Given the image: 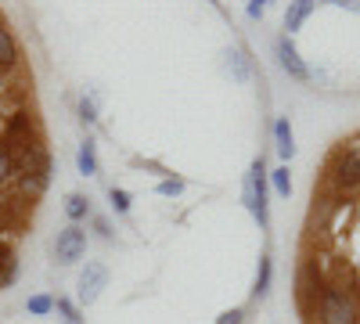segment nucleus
Segmentation results:
<instances>
[{
  "label": "nucleus",
  "mask_w": 360,
  "mask_h": 324,
  "mask_svg": "<svg viewBox=\"0 0 360 324\" xmlns=\"http://www.w3.org/2000/svg\"><path fill=\"white\" fill-rule=\"evenodd\" d=\"M307 313L317 324H360V288L346 281L342 274H321L314 296L307 303Z\"/></svg>",
  "instance_id": "obj_1"
},
{
  "label": "nucleus",
  "mask_w": 360,
  "mask_h": 324,
  "mask_svg": "<svg viewBox=\"0 0 360 324\" xmlns=\"http://www.w3.org/2000/svg\"><path fill=\"white\" fill-rule=\"evenodd\" d=\"M324 173H328V191H335V195L360 191V134H353L339 144Z\"/></svg>",
  "instance_id": "obj_2"
},
{
  "label": "nucleus",
  "mask_w": 360,
  "mask_h": 324,
  "mask_svg": "<svg viewBox=\"0 0 360 324\" xmlns=\"http://www.w3.org/2000/svg\"><path fill=\"white\" fill-rule=\"evenodd\" d=\"M242 202L245 209L252 213V220L259 223V231L270 227V202H266V166H263V155L252 159L245 181H242Z\"/></svg>",
  "instance_id": "obj_3"
},
{
  "label": "nucleus",
  "mask_w": 360,
  "mask_h": 324,
  "mask_svg": "<svg viewBox=\"0 0 360 324\" xmlns=\"http://www.w3.org/2000/svg\"><path fill=\"white\" fill-rule=\"evenodd\" d=\"M105 288H108V267H105L101 259H86V267H83L79 278H76V296H79V303H83V306L98 303Z\"/></svg>",
  "instance_id": "obj_4"
},
{
  "label": "nucleus",
  "mask_w": 360,
  "mask_h": 324,
  "mask_svg": "<svg viewBox=\"0 0 360 324\" xmlns=\"http://www.w3.org/2000/svg\"><path fill=\"white\" fill-rule=\"evenodd\" d=\"M86 256V231L79 223H69L58 231L54 238V259L62 263V267H72V263H79Z\"/></svg>",
  "instance_id": "obj_5"
},
{
  "label": "nucleus",
  "mask_w": 360,
  "mask_h": 324,
  "mask_svg": "<svg viewBox=\"0 0 360 324\" xmlns=\"http://www.w3.org/2000/svg\"><path fill=\"white\" fill-rule=\"evenodd\" d=\"M274 51H278V65H281L292 79H299V83H307V79H310V65L303 62V54L295 51V44H292V37H288V33H285V37H278Z\"/></svg>",
  "instance_id": "obj_6"
},
{
  "label": "nucleus",
  "mask_w": 360,
  "mask_h": 324,
  "mask_svg": "<svg viewBox=\"0 0 360 324\" xmlns=\"http://www.w3.org/2000/svg\"><path fill=\"white\" fill-rule=\"evenodd\" d=\"M274 148H278L281 162L288 166V159L295 155V134H292L288 115H278V119H274Z\"/></svg>",
  "instance_id": "obj_7"
},
{
  "label": "nucleus",
  "mask_w": 360,
  "mask_h": 324,
  "mask_svg": "<svg viewBox=\"0 0 360 324\" xmlns=\"http://www.w3.org/2000/svg\"><path fill=\"white\" fill-rule=\"evenodd\" d=\"M317 0H288V11H285V29L295 33V29H303V22L314 15Z\"/></svg>",
  "instance_id": "obj_8"
},
{
  "label": "nucleus",
  "mask_w": 360,
  "mask_h": 324,
  "mask_svg": "<svg viewBox=\"0 0 360 324\" xmlns=\"http://www.w3.org/2000/svg\"><path fill=\"white\" fill-rule=\"evenodd\" d=\"M18 65V44L11 37V29L0 22V72H11Z\"/></svg>",
  "instance_id": "obj_9"
},
{
  "label": "nucleus",
  "mask_w": 360,
  "mask_h": 324,
  "mask_svg": "<svg viewBox=\"0 0 360 324\" xmlns=\"http://www.w3.org/2000/svg\"><path fill=\"white\" fill-rule=\"evenodd\" d=\"M227 72H231L238 83H249V79H252V58H249L242 47L227 51Z\"/></svg>",
  "instance_id": "obj_10"
},
{
  "label": "nucleus",
  "mask_w": 360,
  "mask_h": 324,
  "mask_svg": "<svg viewBox=\"0 0 360 324\" xmlns=\"http://www.w3.org/2000/svg\"><path fill=\"white\" fill-rule=\"evenodd\" d=\"M270 281H274V263H270V256L263 252L259 256V267H256V281H252V299H266V292H270Z\"/></svg>",
  "instance_id": "obj_11"
},
{
  "label": "nucleus",
  "mask_w": 360,
  "mask_h": 324,
  "mask_svg": "<svg viewBox=\"0 0 360 324\" xmlns=\"http://www.w3.org/2000/svg\"><path fill=\"white\" fill-rule=\"evenodd\" d=\"M76 169L83 176H98V144L90 141V137L79 144V152H76Z\"/></svg>",
  "instance_id": "obj_12"
},
{
  "label": "nucleus",
  "mask_w": 360,
  "mask_h": 324,
  "mask_svg": "<svg viewBox=\"0 0 360 324\" xmlns=\"http://www.w3.org/2000/svg\"><path fill=\"white\" fill-rule=\"evenodd\" d=\"M65 216H69V223L90 220V216H94V209H90V198L79 195V191H72V195L65 198Z\"/></svg>",
  "instance_id": "obj_13"
},
{
  "label": "nucleus",
  "mask_w": 360,
  "mask_h": 324,
  "mask_svg": "<svg viewBox=\"0 0 360 324\" xmlns=\"http://www.w3.org/2000/svg\"><path fill=\"white\" fill-rule=\"evenodd\" d=\"M15 181H18V188H22L29 198H40V195L47 191V184H51V173H18Z\"/></svg>",
  "instance_id": "obj_14"
},
{
  "label": "nucleus",
  "mask_w": 360,
  "mask_h": 324,
  "mask_svg": "<svg viewBox=\"0 0 360 324\" xmlns=\"http://www.w3.org/2000/svg\"><path fill=\"white\" fill-rule=\"evenodd\" d=\"M15 278H18V259H15V249L0 245V288L15 285Z\"/></svg>",
  "instance_id": "obj_15"
},
{
  "label": "nucleus",
  "mask_w": 360,
  "mask_h": 324,
  "mask_svg": "<svg viewBox=\"0 0 360 324\" xmlns=\"http://www.w3.org/2000/svg\"><path fill=\"white\" fill-rule=\"evenodd\" d=\"M54 310H58V317H62V324H83V313H79V306L69 296H58L54 299Z\"/></svg>",
  "instance_id": "obj_16"
},
{
  "label": "nucleus",
  "mask_w": 360,
  "mask_h": 324,
  "mask_svg": "<svg viewBox=\"0 0 360 324\" xmlns=\"http://www.w3.org/2000/svg\"><path fill=\"white\" fill-rule=\"evenodd\" d=\"M270 176V184H274V195L278 198H288L292 195V169L288 166H278L274 173H266Z\"/></svg>",
  "instance_id": "obj_17"
},
{
  "label": "nucleus",
  "mask_w": 360,
  "mask_h": 324,
  "mask_svg": "<svg viewBox=\"0 0 360 324\" xmlns=\"http://www.w3.org/2000/svg\"><path fill=\"white\" fill-rule=\"evenodd\" d=\"M18 176V166H15V155L8 152V144H0V188H8Z\"/></svg>",
  "instance_id": "obj_18"
},
{
  "label": "nucleus",
  "mask_w": 360,
  "mask_h": 324,
  "mask_svg": "<svg viewBox=\"0 0 360 324\" xmlns=\"http://www.w3.org/2000/svg\"><path fill=\"white\" fill-rule=\"evenodd\" d=\"M25 310L33 313V317H47V313H54V296H47V292H37V296L25 299Z\"/></svg>",
  "instance_id": "obj_19"
},
{
  "label": "nucleus",
  "mask_w": 360,
  "mask_h": 324,
  "mask_svg": "<svg viewBox=\"0 0 360 324\" xmlns=\"http://www.w3.org/2000/svg\"><path fill=\"white\" fill-rule=\"evenodd\" d=\"M76 115H79L83 127H94V123H98V101L90 98V94H83L79 105H76Z\"/></svg>",
  "instance_id": "obj_20"
},
{
  "label": "nucleus",
  "mask_w": 360,
  "mask_h": 324,
  "mask_svg": "<svg viewBox=\"0 0 360 324\" xmlns=\"http://www.w3.org/2000/svg\"><path fill=\"white\" fill-rule=\"evenodd\" d=\"M108 202H112V209H115L119 216H127V213H130V205H134L130 191H123V188H108Z\"/></svg>",
  "instance_id": "obj_21"
},
{
  "label": "nucleus",
  "mask_w": 360,
  "mask_h": 324,
  "mask_svg": "<svg viewBox=\"0 0 360 324\" xmlns=\"http://www.w3.org/2000/svg\"><path fill=\"white\" fill-rule=\"evenodd\" d=\"M184 181H180V176H162V181L155 184V191L162 195V198H176V195H184Z\"/></svg>",
  "instance_id": "obj_22"
},
{
  "label": "nucleus",
  "mask_w": 360,
  "mask_h": 324,
  "mask_svg": "<svg viewBox=\"0 0 360 324\" xmlns=\"http://www.w3.org/2000/svg\"><path fill=\"white\" fill-rule=\"evenodd\" d=\"M217 324H245V310L242 306H234V310H224L217 317Z\"/></svg>",
  "instance_id": "obj_23"
},
{
  "label": "nucleus",
  "mask_w": 360,
  "mask_h": 324,
  "mask_svg": "<svg viewBox=\"0 0 360 324\" xmlns=\"http://www.w3.org/2000/svg\"><path fill=\"white\" fill-rule=\"evenodd\" d=\"M94 231H98L101 242H112V238H115V234H112V223H108L105 216H94Z\"/></svg>",
  "instance_id": "obj_24"
},
{
  "label": "nucleus",
  "mask_w": 360,
  "mask_h": 324,
  "mask_svg": "<svg viewBox=\"0 0 360 324\" xmlns=\"http://www.w3.org/2000/svg\"><path fill=\"white\" fill-rule=\"evenodd\" d=\"M266 15V4H263V0H252V4H249V18H263Z\"/></svg>",
  "instance_id": "obj_25"
},
{
  "label": "nucleus",
  "mask_w": 360,
  "mask_h": 324,
  "mask_svg": "<svg viewBox=\"0 0 360 324\" xmlns=\"http://www.w3.org/2000/svg\"><path fill=\"white\" fill-rule=\"evenodd\" d=\"M328 4H339V8H349V11L360 15V0H328Z\"/></svg>",
  "instance_id": "obj_26"
},
{
  "label": "nucleus",
  "mask_w": 360,
  "mask_h": 324,
  "mask_svg": "<svg viewBox=\"0 0 360 324\" xmlns=\"http://www.w3.org/2000/svg\"><path fill=\"white\" fill-rule=\"evenodd\" d=\"M209 4H220V0H209Z\"/></svg>",
  "instance_id": "obj_27"
}]
</instances>
